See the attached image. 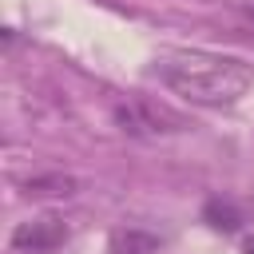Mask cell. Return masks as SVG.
Masks as SVG:
<instances>
[{
	"mask_svg": "<svg viewBox=\"0 0 254 254\" xmlns=\"http://www.w3.org/2000/svg\"><path fill=\"white\" fill-rule=\"evenodd\" d=\"M202 222H210L214 230H238L242 214H238L234 202H226V198H206V206H202Z\"/></svg>",
	"mask_w": 254,
	"mask_h": 254,
	"instance_id": "6",
	"label": "cell"
},
{
	"mask_svg": "<svg viewBox=\"0 0 254 254\" xmlns=\"http://www.w3.org/2000/svg\"><path fill=\"white\" fill-rule=\"evenodd\" d=\"M155 75L167 83V91H175L194 107H234L254 83V67L242 56L206 52V48L163 52L155 60Z\"/></svg>",
	"mask_w": 254,
	"mask_h": 254,
	"instance_id": "1",
	"label": "cell"
},
{
	"mask_svg": "<svg viewBox=\"0 0 254 254\" xmlns=\"http://www.w3.org/2000/svg\"><path fill=\"white\" fill-rule=\"evenodd\" d=\"M79 190V179L75 175H64V171H48V175H32L24 183V194L28 198H71Z\"/></svg>",
	"mask_w": 254,
	"mask_h": 254,
	"instance_id": "5",
	"label": "cell"
},
{
	"mask_svg": "<svg viewBox=\"0 0 254 254\" xmlns=\"http://www.w3.org/2000/svg\"><path fill=\"white\" fill-rule=\"evenodd\" d=\"M67 222L60 214H40V218H28L12 230V250L20 254H52L67 242Z\"/></svg>",
	"mask_w": 254,
	"mask_h": 254,
	"instance_id": "3",
	"label": "cell"
},
{
	"mask_svg": "<svg viewBox=\"0 0 254 254\" xmlns=\"http://www.w3.org/2000/svg\"><path fill=\"white\" fill-rule=\"evenodd\" d=\"M242 254H254V234H250V238L242 242Z\"/></svg>",
	"mask_w": 254,
	"mask_h": 254,
	"instance_id": "7",
	"label": "cell"
},
{
	"mask_svg": "<svg viewBox=\"0 0 254 254\" xmlns=\"http://www.w3.org/2000/svg\"><path fill=\"white\" fill-rule=\"evenodd\" d=\"M115 123L127 135H171V131H187V119L179 111H171L167 103H155L147 95L119 103L115 107Z\"/></svg>",
	"mask_w": 254,
	"mask_h": 254,
	"instance_id": "2",
	"label": "cell"
},
{
	"mask_svg": "<svg viewBox=\"0 0 254 254\" xmlns=\"http://www.w3.org/2000/svg\"><path fill=\"white\" fill-rule=\"evenodd\" d=\"M159 246H163V238L151 234V230H143V226H119L107 238L111 254H159Z\"/></svg>",
	"mask_w": 254,
	"mask_h": 254,
	"instance_id": "4",
	"label": "cell"
}]
</instances>
